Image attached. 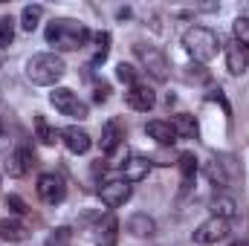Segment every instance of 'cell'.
I'll list each match as a JSON object with an SVG mask.
<instances>
[{
  "mask_svg": "<svg viewBox=\"0 0 249 246\" xmlns=\"http://www.w3.org/2000/svg\"><path fill=\"white\" fill-rule=\"evenodd\" d=\"M249 67V53L238 44V41H229L226 44V70L232 75H244Z\"/></svg>",
  "mask_w": 249,
  "mask_h": 246,
  "instance_id": "4fadbf2b",
  "label": "cell"
},
{
  "mask_svg": "<svg viewBox=\"0 0 249 246\" xmlns=\"http://www.w3.org/2000/svg\"><path fill=\"white\" fill-rule=\"evenodd\" d=\"M93 238H96L99 246H116V241H119V220L113 214H105L96 223V235Z\"/></svg>",
  "mask_w": 249,
  "mask_h": 246,
  "instance_id": "7c38bea8",
  "label": "cell"
},
{
  "mask_svg": "<svg viewBox=\"0 0 249 246\" xmlns=\"http://www.w3.org/2000/svg\"><path fill=\"white\" fill-rule=\"evenodd\" d=\"M41 18H44V6H38V3L23 6V12H20V26H23L26 32H35L38 23H41Z\"/></svg>",
  "mask_w": 249,
  "mask_h": 246,
  "instance_id": "7402d4cb",
  "label": "cell"
},
{
  "mask_svg": "<svg viewBox=\"0 0 249 246\" xmlns=\"http://www.w3.org/2000/svg\"><path fill=\"white\" fill-rule=\"evenodd\" d=\"M35 133H38V139H41L44 145H55V142H58V136H61L55 127H50V124H47L44 116H35Z\"/></svg>",
  "mask_w": 249,
  "mask_h": 246,
  "instance_id": "d4e9b609",
  "label": "cell"
},
{
  "mask_svg": "<svg viewBox=\"0 0 249 246\" xmlns=\"http://www.w3.org/2000/svg\"><path fill=\"white\" fill-rule=\"evenodd\" d=\"M32 154L26 151V148H18V151H12L9 154V162H6V174L9 177H23L29 168H32Z\"/></svg>",
  "mask_w": 249,
  "mask_h": 246,
  "instance_id": "2e32d148",
  "label": "cell"
},
{
  "mask_svg": "<svg viewBox=\"0 0 249 246\" xmlns=\"http://www.w3.org/2000/svg\"><path fill=\"white\" fill-rule=\"evenodd\" d=\"M226 235H229V220L209 217V220H203V223L194 229L191 241H194L197 246H212V244H217V241H223Z\"/></svg>",
  "mask_w": 249,
  "mask_h": 246,
  "instance_id": "52a82bcc",
  "label": "cell"
},
{
  "mask_svg": "<svg viewBox=\"0 0 249 246\" xmlns=\"http://www.w3.org/2000/svg\"><path fill=\"white\" fill-rule=\"evenodd\" d=\"M26 226L23 223H18V220H3L0 223V238L3 241H9V244H18V241H26Z\"/></svg>",
  "mask_w": 249,
  "mask_h": 246,
  "instance_id": "44dd1931",
  "label": "cell"
},
{
  "mask_svg": "<svg viewBox=\"0 0 249 246\" xmlns=\"http://www.w3.org/2000/svg\"><path fill=\"white\" fill-rule=\"evenodd\" d=\"M180 174H183V188H188V183L194 180V174H197V157L194 154H180Z\"/></svg>",
  "mask_w": 249,
  "mask_h": 246,
  "instance_id": "603a6c76",
  "label": "cell"
},
{
  "mask_svg": "<svg viewBox=\"0 0 249 246\" xmlns=\"http://www.w3.org/2000/svg\"><path fill=\"white\" fill-rule=\"evenodd\" d=\"M174 133H177V139H194L197 136V122H194V116H188V113H180V116H174Z\"/></svg>",
  "mask_w": 249,
  "mask_h": 246,
  "instance_id": "ffe728a7",
  "label": "cell"
},
{
  "mask_svg": "<svg viewBox=\"0 0 249 246\" xmlns=\"http://www.w3.org/2000/svg\"><path fill=\"white\" fill-rule=\"evenodd\" d=\"M206 177L214 185H232L241 177V165L229 154H212V159L206 162Z\"/></svg>",
  "mask_w": 249,
  "mask_h": 246,
  "instance_id": "277c9868",
  "label": "cell"
},
{
  "mask_svg": "<svg viewBox=\"0 0 249 246\" xmlns=\"http://www.w3.org/2000/svg\"><path fill=\"white\" fill-rule=\"evenodd\" d=\"M148 136L151 139H157V145H174L177 142V133H174V127H171V122H160V119H154V122H148Z\"/></svg>",
  "mask_w": 249,
  "mask_h": 246,
  "instance_id": "d6986e66",
  "label": "cell"
},
{
  "mask_svg": "<svg viewBox=\"0 0 249 246\" xmlns=\"http://www.w3.org/2000/svg\"><path fill=\"white\" fill-rule=\"evenodd\" d=\"M122 139H124V127L116 122V119H110V122L102 127V139H99V145H102L105 154H113V151L122 148Z\"/></svg>",
  "mask_w": 249,
  "mask_h": 246,
  "instance_id": "9a60e30c",
  "label": "cell"
},
{
  "mask_svg": "<svg viewBox=\"0 0 249 246\" xmlns=\"http://www.w3.org/2000/svg\"><path fill=\"white\" fill-rule=\"evenodd\" d=\"M116 78H119L122 84H130V87H133V84H136V67H130V64L122 61L116 67Z\"/></svg>",
  "mask_w": 249,
  "mask_h": 246,
  "instance_id": "f1b7e54d",
  "label": "cell"
},
{
  "mask_svg": "<svg viewBox=\"0 0 249 246\" xmlns=\"http://www.w3.org/2000/svg\"><path fill=\"white\" fill-rule=\"evenodd\" d=\"M38 197H41L47 206H58L64 197H67L64 180L55 177V174H41V177H38Z\"/></svg>",
  "mask_w": 249,
  "mask_h": 246,
  "instance_id": "9c48e42d",
  "label": "cell"
},
{
  "mask_svg": "<svg viewBox=\"0 0 249 246\" xmlns=\"http://www.w3.org/2000/svg\"><path fill=\"white\" fill-rule=\"evenodd\" d=\"M6 206H9V211H12V214H26V211H29V209H26V203H23L18 194H9V197H6Z\"/></svg>",
  "mask_w": 249,
  "mask_h": 246,
  "instance_id": "f546056e",
  "label": "cell"
},
{
  "mask_svg": "<svg viewBox=\"0 0 249 246\" xmlns=\"http://www.w3.org/2000/svg\"><path fill=\"white\" fill-rule=\"evenodd\" d=\"M12 41H15V18L3 15L0 18V50H6Z\"/></svg>",
  "mask_w": 249,
  "mask_h": 246,
  "instance_id": "484cf974",
  "label": "cell"
},
{
  "mask_svg": "<svg viewBox=\"0 0 249 246\" xmlns=\"http://www.w3.org/2000/svg\"><path fill=\"white\" fill-rule=\"evenodd\" d=\"M232 32H235V41L249 53V20L247 18H238V20L232 23Z\"/></svg>",
  "mask_w": 249,
  "mask_h": 246,
  "instance_id": "4316f807",
  "label": "cell"
},
{
  "mask_svg": "<svg viewBox=\"0 0 249 246\" xmlns=\"http://www.w3.org/2000/svg\"><path fill=\"white\" fill-rule=\"evenodd\" d=\"M47 44L55 47V50H64V53H72V50H81L87 47L90 41V29L78 20H70V18H58L47 26Z\"/></svg>",
  "mask_w": 249,
  "mask_h": 246,
  "instance_id": "6da1fadb",
  "label": "cell"
},
{
  "mask_svg": "<svg viewBox=\"0 0 249 246\" xmlns=\"http://www.w3.org/2000/svg\"><path fill=\"white\" fill-rule=\"evenodd\" d=\"M50 102H53V107L64 113V116H70V119H87V105L72 93V90H67V87H55L53 93H50Z\"/></svg>",
  "mask_w": 249,
  "mask_h": 246,
  "instance_id": "8992f818",
  "label": "cell"
},
{
  "mask_svg": "<svg viewBox=\"0 0 249 246\" xmlns=\"http://www.w3.org/2000/svg\"><path fill=\"white\" fill-rule=\"evenodd\" d=\"M241 18H247V20H249V3H244V6H241Z\"/></svg>",
  "mask_w": 249,
  "mask_h": 246,
  "instance_id": "1f68e13d",
  "label": "cell"
},
{
  "mask_svg": "<svg viewBox=\"0 0 249 246\" xmlns=\"http://www.w3.org/2000/svg\"><path fill=\"white\" fill-rule=\"evenodd\" d=\"M107 93H110V87H107V84H102V87H96V96H93V99H96V102H105V99H107Z\"/></svg>",
  "mask_w": 249,
  "mask_h": 246,
  "instance_id": "4dcf8cb0",
  "label": "cell"
},
{
  "mask_svg": "<svg viewBox=\"0 0 249 246\" xmlns=\"http://www.w3.org/2000/svg\"><path fill=\"white\" fill-rule=\"evenodd\" d=\"M133 53H136V58L142 61V67L148 70V75H151V78H157V81H168V58H165L157 47L136 44V47H133Z\"/></svg>",
  "mask_w": 249,
  "mask_h": 246,
  "instance_id": "5b68a950",
  "label": "cell"
},
{
  "mask_svg": "<svg viewBox=\"0 0 249 246\" xmlns=\"http://www.w3.org/2000/svg\"><path fill=\"white\" fill-rule=\"evenodd\" d=\"M183 47H186V53L194 61L206 64L217 55L220 41H217V35H214L212 29H206V26H191V29H186V35H183Z\"/></svg>",
  "mask_w": 249,
  "mask_h": 246,
  "instance_id": "3957f363",
  "label": "cell"
},
{
  "mask_svg": "<svg viewBox=\"0 0 249 246\" xmlns=\"http://www.w3.org/2000/svg\"><path fill=\"white\" fill-rule=\"evenodd\" d=\"M99 197L107 209H119L130 200V183L127 180H107L99 185Z\"/></svg>",
  "mask_w": 249,
  "mask_h": 246,
  "instance_id": "ba28073f",
  "label": "cell"
},
{
  "mask_svg": "<svg viewBox=\"0 0 249 246\" xmlns=\"http://www.w3.org/2000/svg\"><path fill=\"white\" fill-rule=\"evenodd\" d=\"M93 44H96L93 64H105L107 53H110V32H96V35H93Z\"/></svg>",
  "mask_w": 249,
  "mask_h": 246,
  "instance_id": "cb8c5ba5",
  "label": "cell"
},
{
  "mask_svg": "<svg viewBox=\"0 0 249 246\" xmlns=\"http://www.w3.org/2000/svg\"><path fill=\"white\" fill-rule=\"evenodd\" d=\"M209 209H212V217H220V220H232V217H238V203H235L232 197H226V194L212 197Z\"/></svg>",
  "mask_w": 249,
  "mask_h": 246,
  "instance_id": "ac0fdd59",
  "label": "cell"
},
{
  "mask_svg": "<svg viewBox=\"0 0 249 246\" xmlns=\"http://www.w3.org/2000/svg\"><path fill=\"white\" fill-rule=\"evenodd\" d=\"M64 72H67V67L55 53H38V55H32L26 61V78L32 84H41V87L55 84Z\"/></svg>",
  "mask_w": 249,
  "mask_h": 246,
  "instance_id": "7a4b0ae2",
  "label": "cell"
},
{
  "mask_svg": "<svg viewBox=\"0 0 249 246\" xmlns=\"http://www.w3.org/2000/svg\"><path fill=\"white\" fill-rule=\"evenodd\" d=\"M124 99H127V105H130L133 110H139V113H148V110L157 105L154 90H151V87H145V84H133V87L124 93Z\"/></svg>",
  "mask_w": 249,
  "mask_h": 246,
  "instance_id": "30bf717a",
  "label": "cell"
},
{
  "mask_svg": "<svg viewBox=\"0 0 249 246\" xmlns=\"http://www.w3.org/2000/svg\"><path fill=\"white\" fill-rule=\"evenodd\" d=\"M70 241H72V232H70L67 226H58V229L47 238V246H70Z\"/></svg>",
  "mask_w": 249,
  "mask_h": 246,
  "instance_id": "83f0119b",
  "label": "cell"
},
{
  "mask_svg": "<svg viewBox=\"0 0 249 246\" xmlns=\"http://www.w3.org/2000/svg\"><path fill=\"white\" fill-rule=\"evenodd\" d=\"M133 238H154L157 235V223H154V217H148V214H133V217H127V226H124Z\"/></svg>",
  "mask_w": 249,
  "mask_h": 246,
  "instance_id": "e0dca14e",
  "label": "cell"
},
{
  "mask_svg": "<svg viewBox=\"0 0 249 246\" xmlns=\"http://www.w3.org/2000/svg\"><path fill=\"white\" fill-rule=\"evenodd\" d=\"M61 139H64V145H67L72 154H87V151H90V145H93L90 133H87V130H81V127H75V124L64 127Z\"/></svg>",
  "mask_w": 249,
  "mask_h": 246,
  "instance_id": "8fae6325",
  "label": "cell"
},
{
  "mask_svg": "<svg viewBox=\"0 0 249 246\" xmlns=\"http://www.w3.org/2000/svg\"><path fill=\"white\" fill-rule=\"evenodd\" d=\"M122 171H124L122 180H127V183H142V180L151 174V159L136 154V157H130V159L122 162Z\"/></svg>",
  "mask_w": 249,
  "mask_h": 246,
  "instance_id": "5bb4252c",
  "label": "cell"
},
{
  "mask_svg": "<svg viewBox=\"0 0 249 246\" xmlns=\"http://www.w3.org/2000/svg\"><path fill=\"white\" fill-rule=\"evenodd\" d=\"M229 246H249V241H235V244H229Z\"/></svg>",
  "mask_w": 249,
  "mask_h": 246,
  "instance_id": "d6a6232c",
  "label": "cell"
}]
</instances>
